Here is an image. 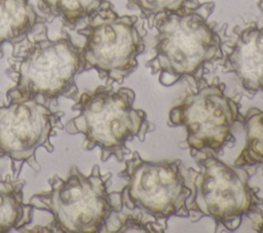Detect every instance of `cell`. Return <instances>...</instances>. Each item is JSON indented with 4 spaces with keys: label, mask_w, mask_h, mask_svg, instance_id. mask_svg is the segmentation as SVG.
Wrapping results in <instances>:
<instances>
[{
    "label": "cell",
    "mask_w": 263,
    "mask_h": 233,
    "mask_svg": "<svg viewBox=\"0 0 263 233\" xmlns=\"http://www.w3.org/2000/svg\"><path fill=\"white\" fill-rule=\"evenodd\" d=\"M214 9L210 1L154 18L157 34L146 67L158 74L160 84L172 86L184 77H195L205 64L224 59L221 31L210 21Z\"/></svg>",
    "instance_id": "cell-1"
},
{
    "label": "cell",
    "mask_w": 263,
    "mask_h": 233,
    "mask_svg": "<svg viewBox=\"0 0 263 233\" xmlns=\"http://www.w3.org/2000/svg\"><path fill=\"white\" fill-rule=\"evenodd\" d=\"M111 172L102 173L95 164L88 176L72 165L66 179L54 174L50 189L30 198L29 205L52 216L38 232L98 233L113 232L115 215L122 209L120 192H108Z\"/></svg>",
    "instance_id": "cell-2"
},
{
    "label": "cell",
    "mask_w": 263,
    "mask_h": 233,
    "mask_svg": "<svg viewBox=\"0 0 263 233\" xmlns=\"http://www.w3.org/2000/svg\"><path fill=\"white\" fill-rule=\"evenodd\" d=\"M27 43L12 46L7 60L6 75L14 85L6 91L10 101L41 99L51 102L62 95L73 99L77 95L75 78L82 70L81 47L75 45L69 33L51 40L47 36V27L40 25L39 32Z\"/></svg>",
    "instance_id": "cell-3"
},
{
    "label": "cell",
    "mask_w": 263,
    "mask_h": 233,
    "mask_svg": "<svg viewBox=\"0 0 263 233\" xmlns=\"http://www.w3.org/2000/svg\"><path fill=\"white\" fill-rule=\"evenodd\" d=\"M135 99L133 89L121 87L114 90L112 85L83 92L71 107L79 112L78 115L70 119L64 129L69 134H83L84 150L100 148L102 162L111 156L121 162L129 153L126 143L136 138L144 142L147 133L155 128L146 112L134 107Z\"/></svg>",
    "instance_id": "cell-4"
},
{
    "label": "cell",
    "mask_w": 263,
    "mask_h": 233,
    "mask_svg": "<svg viewBox=\"0 0 263 233\" xmlns=\"http://www.w3.org/2000/svg\"><path fill=\"white\" fill-rule=\"evenodd\" d=\"M195 156L199 170L188 169L193 195L188 202L190 212L200 217H211L216 225L221 224L229 231L236 230L243 216L258 209L263 199L259 189L249 184L250 173L243 166H232L204 151Z\"/></svg>",
    "instance_id": "cell-5"
},
{
    "label": "cell",
    "mask_w": 263,
    "mask_h": 233,
    "mask_svg": "<svg viewBox=\"0 0 263 233\" xmlns=\"http://www.w3.org/2000/svg\"><path fill=\"white\" fill-rule=\"evenodd\" d=\"M138 16L119 15L110 1L90 16L77 33L84 37L81 47L82 70L95 69L106 85L122 83L138 67V56L145 50Z\"/></svg>",
    "instance_id": "cell-6"
},
{
    "label": "cell",
    "mask_w": 263,
    "mask_h": 233,
    "mask_svg": "<svg viewBox=\"0 0 263 233\" xmlns=\"http://www.w3.org/2000/svg\"><path fill=\"white\" fill-rule=\"evenodd\" d=\"M118 176L126 182L120 191L122 207L145 211L159 221L190 217L192 190L181 171V160L147 161L135 152Z\"/></svg>",
    "instance_id": "cell-7"
},
{
    "label": "cell",
    "mask_w": 263,
    "mask_h": 233,
    "mask_svg": "<svg viewBox=\"0 0 263 233\" xmlns=\"http://www.w3.org/2000/svg\"><path fill=\"white\" fill-rule=\"evenodd\" d=\"M224 89L225 85L219 82L204 85L170 111L167 125L185 127L184 144L192 156L205 150L218 154L234 141L231 130L238 119L239 106Z\"/></svg>",
    "instance_id": "cell-8"
},
{
    "label": "cell",
    "mask_w": 263,
    "mask_h": 233,
    "mask_svg": "<svg viewBox=\"0 0 263 233\" xmlns=\"http://www.w3.org/2000/svg\"><path fill=\"white\" fill-rule=\"evenodd\" d=\"M63 117V111L53 112L38 99L0 105V158H10L12 171L16 163L21 169L27 163L39 171L36 151L42 147L48 153L53 152L50 139L55 129H64Z\"/></svg>",
    "instance_id": "cell-9"
},
{
    "label": "cell",
    "mask_w": 263,
    "mask_h": 233,
    "mask_svg": "<svg viewBox=\"0 0 263 233\" xmlns=\"http://www.w3.org/2000/svg\"><path fill=\"white\" fill-rule=\"evenodd\" d=\"M236 39L222 64L225 73H234L246 92L263 98V27L256 24L235 28Z\"/></svg>",
    "instance_id": "cell-10"
},
{
    "label": "cell",
    "mask_w": 263,
    "mask_h": 233,
    "mask_svg": "<svg viewBox=\"0 0 263 233\" xmlns=\"http://www.w3.org/2000/svg\"><path fill=\"white\" fill-rule=\"evenodd\" d=\"M47 23L39 15L30 0H0V59L3 44L23 42L37 25Z\"/></svg>",
    "instance_id": "cell-11"
},
{
    "label": "cell",
    "mask_w": 263,
    "mask_h": 233,
    "mask_svg": "<svg viewBox=\"0 0 263 233\" xmlns=\"http://www.w3.org/2000/svg\"><path fill=\"white\" fill-rule=\"evenodd\" d=\"M26 182L18 178L0 180V233L21 229L31 223L33 207L23 201Z\"/></svg>",
    "instance_id": "cell-12"
},
{
    "label": "cell",
    "mask_w": 263,
    "mask_h": 233,
    "mask_svg": "<svg viewBox=\"0 0 263 233\" xmlns=\"http://www.w3.org/2000/svg\"><path fill=\"white\" fill-rule=\"evenodd\" d=\"M39 10L46 15L47 23L60 17L64 27L74 29L76 25L95 13L106 0H37Z\"/></svg>",
    "instance_id": "cell-13"
},
{
    "label": "cell",
    "mask_w": 263,
    "mask_h": 233,
    "mask_svg": "<svg viewBox=\"0 0 263 233\" xmlns=\"http://www.w3.org/2000/svg\"><path fill=\"white\" fill-rule=\"evenodd\" d=\"M246 145L235 159L236 166L259 164L263 168V111L250 108L243 116Z\"/></svg>",
    "instance_id": "cell-14"
},
{
    "label": "cell",
    "mask_w": 263,
    "mask_h": 233,
    "mask_svg": "<svg viewBox=\"0 0 263 233\" xmlns=\"http://www.w3.org/2000/svg\"><path fill=\"white\" fill-rule=\"evenodd\" d=\"M198 3L197 0H127L126 7L128 9H138L151 28L154 18L158 15L177 12Z\"/></svg>",
    "instance_id": "cell-15"
},
{
    "label": "cell",
    "mask_w": 263,
    "mask_h": 233,
    "mask_svg": "<svg viewBox=\"0 0 263 233\" xmlns=\"http://www.w3.org/2000/svg\"><path fill=\"white\" fill-rule=\"evenodd\" d=\"M250 220H252V225L253 228L257 232H262L263 233V211L262 210H254L251 213L247 216Z\"/></svg>",
    "instance_id": "cell-16"
},
{
    "label": "cell",
    "mask_w": 263,
    "mask_h": 233,
    "mask_svg": "<svg viewBox=\"0 0 263 233\" xmlns=\"http://www.w3.org/2000/svg\"><path fill=\"white\" fill-rule=\"evenodd\" d=\"M257 5H258V8H259V9L261 10V12L263 13V0H258Z\"/></svg>",
    "instance_id": "cell-17"
}]
</instances>
